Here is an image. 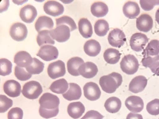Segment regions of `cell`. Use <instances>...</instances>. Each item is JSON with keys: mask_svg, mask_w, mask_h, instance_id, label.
Masks as SVG:
<instances>
[{"mask_svg": "<svg viewBox=\"0 0 159 119\" xmlns=\"http://www.w3.org/2000/svg\"><path fill=\"white\" fill-rule=\"evenodd\" d=\"M123 82V77L120 73L113 72L102 76L99 80V85L103 91L109 94L116 92Z\"/></svg>", "mask_w": 159, "mask_h": 119, "instance_id": "obj_1", "label": "cell"}, {"mask_svg": "<svg viewBox=\"0 0 159 119\" xmlns=\"http://www.w3.org/2000/svg\"><path fill=\"white\" fill-rule=\"evenodd\" d=\"M39 110H59V99L52 93H47L43 95L39 99Z\"/></svg>", "mask_w": 159, "mask_h": 119, "instance_id": "obj_2", "label": "cell"}, {"mask_svg": "<svg viewBox=\"0 0 159 119\" xmlns=\"http://www.w3.org/2000/svg\"><path fill=\"white\" fill-rule=\"evenodd\" d=\"M122 71L127 75H133L139 68L138 60L134 55H128L124 56L120 62Z\"/></svg>", "mask_w": 159, "mask_h": 119, "instance_id": "obj_3", "label": "cell"}, {"mask_svg": "<svg viewBox=\"0 0 159 119\" xmlns=\"http://www.w3.org/2000/svg\"><path fill=\"white\" fill-rule=\"evenodd\" d=\"M43 92L42 86L39 82L32 81L25 83L22 93L26 98L34 100L38 99Z\"/></svg>", "mask_w": 159, "mask_h": 119, "instance_id": "obj_4", "label": "cell"}, {"mask_svg": "<svg viewBox=\"0 0 159 119\" xmlns=\"http://www.w3.org/2000/svg\"><path fill=\"white\" fill-rule=\"evenodd\" d=\"M70 30L67 25H61L50 31V35L53 39L59 42H66L70 36Z\"/></svg>", "mask_w": 159, "mask_h": 119, "instance_id": "obj_5", "label": "cell"}, {"mask_svg": "<svg viewBox=\"0 0 159 119\" xmlns=\"http://www.w3.org/2000/svg\"><path fill=\"white\" fill-rule=\"evenodd\" d=\"M125 35L121 29L116 28L111 31L108 36L109 43L113 47L120 48L126 42Z\"/></svg>", "mask_w": 159, "mask_h": 119, "instance_id": "obj_6", "label": "cell"}, {"mask_svg": "<svg viewBox=\"0 0 159 119\" xmlns=\"http://www.w3.org/2000/svg\"><path fill=\"white\" fill-rule=\"evenodd\" d=\"M149 39L144 34L137 33L132 35L130 40V45L131 49L135 51L139 52L144 49L148 42Z\"/></svg>", "mask_w": 159, "mask_h": 119, "instance_id": "obj_7", "label": "cell"}, {"mask_svg": "<svg viewBox=\"0 0 159 119\" xmlns=\"http://www.w3.org/2000/svg\"><path fill=\"white\" fill-rule=\"evenodd\" d=\"M28 31L26 26L22 23H16L11 27L10 34L14 40L21 42L27 36Z\"/></svg>", "mask_w": 159, "mask_h": 119, "instance_id": "obj_8", "label": "cell"}, {"mask_svg": "<svg viewBox=\"0 0 159 119\" xmlns=\"http://www.w3.org/2000/svg\"><path fill=\"white\" fill-rule=\"evenodd\" d=\"M48 73L49 77L52 79L64 76L66 73L64 62L59 60L51 63L48 67Z\"/></svg>", "mask_w": 159, "mask_h": 119, "instance_id": "obj_9", "label": "cell"}, {"mask_svg": "<svg viewBox=\"0 0 159 119\" xmlns=\"http://www.w3.org/2000/svg\"><path fill=\"white\" fill-rule=\"evenodd\" d=\"M37 56L45 61H51L57 59L59 56V51L54 46L45 45L40 48Z\"/></svg>", "mask_w": 159, "mask_h": 119, "instance_id": "obj_10", "label": "cell"}, {"mask_svg": "<svg viewBox=\"0 0 159 119\" xmlns=\"http://www.w3.org/2000/svg\"><path fill=\"white\" fill-rule=\"evenodd\" d=\"M84 95L86 99L90 101L98 100L101 95L100 88L94 82H88L83 87Z\"/></svg>", "mask_w": 159, "mask_h": 119, "instance_id": "obj_11", "label": "cell"}, {"mask_svg": "<svg viewBox=\"0 0 159 119\" xmlns=\"http://www.w3.org/2000/svg\"><path fill=\"white\" fill-rule=\"evenodd\" d=\"M125 104L129 111L133 113L140 112L144 107L143 99L137 96H131L128 97L125 101Z\"/></svg>", "mask_w": 159, "mask_h": 119, "instance_id": "obj_12", "label": "cell"}, {"mask_svg": "<svg viewBox=\"0 0 159 119\" xmlns=\"http://www.w3.org/2000/svg\"><path fill=\"white\" fill-rule=\"evenodd\" d=\"M43 9L47 14L54 17L62 15L64 11L63 6L54 1H47L44 5Z\"/></svg>", "mask_w": 159, "mask_h": 119, "instance_id": "obj_13", "label": "cell"}, {"mask_svg": "<svg viewBox=\"0 0 159 119\" xmlns=\"http://www.w3.org/2000/svg\"><path fill=\"white\" fill-rule=\"evenodd\" d=\"M136 26L140 32L147 33L153 28V20L152 17L147 14H142L137 18Z\"/></svg>", "mask_w": 159, "mask_h": 119, "instance_id": "obj_14", "label": "cell"}, {"mask_svg": "<svg viewBox=\"0 0 159 119\" xmlns=\"http://www.w3.org/2000/svg\"><path fill=\"white\" fill-rule=\"evenodd\" d=\"M37 14V11L34 7L31 5H27L21 8L20 16L23 22L30 24L34 20Z\"/></svg>", "mask_w": 159, "mask_h": 119, "instance_id": "obj_15", "label": "cell"}, {"mask_svg": "<svg viewBox=\"0 0 159 119\" xmlns=\"http://www.w3.org/2000/svg\"><path fill=\"white\" fill-rule=\"evenodd\" d=\"M79 73L82 77L87 79L92 78L97 74L98 69L94 63L90 62L84 63L79 67Z\"/></svg>", "mask_w": 159, "mask_h": 119, "instance_id": "obj_16", "label": "cell"}, {"mask_svg": "<svg viewBox=\"0 0 159 119\" xmlns=\"http://www.w3.org/2000/svg\"><path fill=\"white\" fill-rule=\"evenodd\" d=\"M4 91L10 97L15 98L20 95L21 86L19 82L15 80L7 81L4 83Z\"/></svg>", "mask_w": 159, "mask_h": 119, "instance_id": "obj_17", "label": "cell"}, {"mask_svg": "<svg viewBox=\"0 0 159 119\" xmlns=\"http://www.w3.org/2000/svg\"><path fill=\"white\" fill-rule=\"evenodd\" d=\"M148 80L143 76H136L131 80L129 85V90L137 93L143 91L147 87Z\"/></svg>", "mask_w": 159, "mask_h": 119, "instance_id": "obj_18", "label": "cell"}, {"mask_svg": "<svg viewBox=\"0 0 159 119\" xmlns=\"http://www.w3.org/2000/svg\"><path fill=\"white\" fill-rule=\"evenodd\" d=\"M123 11L126 17L134 19L140 14V8L137 2L129 1L123 6Z\"/></svg>", "mask_w": 159, "mask_h": 119, "instance_id": "obj_19", "label": "cell"}, {"mask_svg": "<svg viewBox=\"0 0 159 119\" xmlns=\"http://www.w3.org/2000/svg\"><path fill=\"white\" fill-rule=\"evenodd\" d=\"M33 59L30 55L25 51H21L15 55L14 62L21 68L28 67L32 64Z\"/></svg>", "mask_w": 159, "mask_h": 119, "instance_id": "obj_20", "label": "cell"}, {"mask_svg": "<svg viewBox=\"0 0 159 119\" xmlns=\"http://www.w3.org/2000/svg\"><path fill=\"white\" fill-rule=\"evenodd\" d=\"M85 108L80 102H73L68 106V114L72 118L77 119L80 118L84 113Z\"/></svg>", "mask_w": 159, "mask_h": 119, "instance_id": "obj_21", "label": "cell"}, {"mask_svg": "<svg viewBox=\"0 0 159 119\" xmlns=\"http://www.w3.org/2000/svg\"><path fill=\"white\" fill-rule=\"evenodd\" d=\"M84 49L86 55L92 57H95L100 53L101 46L97 41L91 39L87 41L85 43Z\"/></svg>", "mask_w": 159, "mask_h": 119, "instance_id": "obj_22", "label": "cell"}, {"mask_svg": "<svg viewBox=\"0 0 159 119\" xmlns=\"http://www.w3.org/2000/svg\"><path fill=\"white\" fill-rule=\"evenodd\" d=\"M69 90L66 93L62 94V96L69 101L79 100L82 96L81 89L79 85L75 83H69Z\"/></svg>", "mask_w": 159, "mask_h": 119, "instance_id": "obj_23", "label": "cell"}, {"mask_svg": "<svg viewBox=\"0 0 159 119\" xmlns=\"http://www.w3.org/2000/svg\"><path fill=\"white\" fill-rule=\"evenodd\" d=\"M54 22L52 20L47 16H40L35 24V28L38 32L43 30H49L53 28Z\"/></svg>", "mask_w": 159, "mask_h": 119, "instance_id": "obj_24", "label": "cell"}, {"mask_svg": "<svg viewBox=\"0 0 159 119\" xmlns=\"http://www.w3.org/2000/svg\"><path fill=\"white\" fill-rule=\"evenodd\" d=\"M78 25L79 32L83 37L88 39L91 37L93 28L90 21L87 18H82L80 20Z\"/></svg>", "mask_w": 159, "mask_h": 119, "instance_id": "obj_25", "label": "cell"}, {"mask_svg": "<svg viewBox=\"0 0 159 119\" xmlns=\"http://www.w3.org/2000/svg\"><path fill=\"white\" fill-rule=\"evenodd\" d=\"M84 63V61L80 57H75L70 59L67 62V70L70 75L78 76L80 74L78 71L80 66Z\"/></svg>", "mask_w": 159, "mask_h": 119, "instance_id": "obj_26", "label": "cell"}, {"mask_svg": "<svg viewBox=\"0 0 159 119\" xmlns=\"http://www.w3.org/2000/svg\"><path fill=\"white\" fill-rule=\"evenodd\" d=\"M109 8L107 5L102 2L93 3L91 7V12L97 18L103 17L107 15Z\"/></svg>", "mask_w": 159, "mask_h": 119, "instance_id": "obj_27", "label": "cell"}, {"mask_svg": "<svg viewBox=\"0 0 159 119\" xmlns=\"http://www.w3.org/2000/svg\"><path fill=\"white\" fill-rule=\"evenodd\" d=\"M121 100L118 98L113 97L109 98L105 102L104 107L109 113L114 114L118 112L121 108Z\"/></svg>", "mask_w": 159, "mask_h": 119, "instance_id": "obj_28", "label": "cell"}, {"mask_svg": "<svg viewBox=\"0 0 159 119\" xmlns=\"http://www.w3.org/2000/svg\"><path fill=\"white\" fill-rule=\"evenodd\" d=\"M121 54L117 49L109 48L105 51L103 58L108 64H115L120 60Z\"/></svg>", "mask_w": 159, "mask_h": 119, "instance_id": "obj_29", "label": "cell"}, {"mask_svg": "<svg viewBox=\"0 0 159 119\" xmlns=\"http://www.w3.org/2000/svg\"><path fill=\"white\" fill-rule=\"evenodd\" d=\"M69 87V84L65 79H61L55 81L51 84L50 90L57 94H64Z\"/></svg>", "mask_w": 159, "mask_h": 119, "instance_id": "obj_30", "label": "cell"}, {"mask_svg": "<svg viewBox=\"0 0 159 119\" xmlns=\"http://www.w3.org/2000/svg\"><path fill=\"white\" fill-rule=\"evenodd\" d=\"M144 57L154 56L159 54V41L157 39L152 40L148 44L143 51Z\"/></svg>", "mask_w": 159, "mask_h": 119, "instance_id": "obj_31", "label": "cell"}, {"mask_svg": "<svg viewBox=\"0 0 159 119\" xmlns=\"http://www.w3.org/2000/svg\"><path fill=\"white\" fill-rule=\"evenodd\" d=\"M109 24L107 21L101 19L95 23L94 31L96 34L99 37L105 36L109 31Z\"/></svg>", "mask_w": 159, "mask_h": 119, "instance_id": "obj_32", "label": "cell"}, {"mask_svg": "<svg viewBox=\"0 0 159 119\" xmlns=\"http://www.w3.org/2000/svg\"><path fill=\"white\" fill-rule=\"evenodd\" d=\"M44 64L36 58H33L32 64L25 68L27 71L31 74H39L43 71Z\"/></svg>", "mask_w": 159, "mask_h": 119, "instance_id": "obj_33", "label": "cell"}, {"mask_svg": "<svg viewBox=\"0 0 159 119\" xmlns=\"http://www.w3.org/2000/svg\"><path fill=\"white\" fill-rule=\"evenodd\" d=\"M37 42L40 46L44 44L54 45L55 41L50 35V31L43 30L39 32L37 37Z\"/></svg>", "mask_w": 159, "mask_h": 119, "instance_id": "obj_34", "label": "cell"}, {"mask_svg": "<svg viewBox=\"0 0 159 119\" xmlns=\"http://www.w3.org/2000/svg\"><path fill=\"white\" fill-rule=\"evenodd\" d=\"M57 26L60 25H67L70 28V32L77 29L76 24L71 18L68 16H63L56 19Z\"/></svg>", "mask_w": 159, "mask_h": 119, "instance_id": "obj_35", "label": "cell"}, {"mask_svg": "<svg viewBox=\"0 0 159 119\" xmlns=\"http://www.w3.org/2000/svg\"><path fill=\"white\" fill-rule=\"evenodd\" d=\"M12 63L8 60L1 59L0 60V74L2 76H6L11 73L12 71Z\"/></svg>", "mask_w": 159, "mask_h": 119, "instance_id": "obj_36", "label": "cell"}, {"mask_svg": "<svg viewBox=\"0 0 159 119\" xmlns=\"http://www.w3.org/2000/svg\"><path fill=\"white\" fill-rule=\"evenodd\" d=\"M146 109L149 114L153 116L159 114V99H155L148 103Z\"/></svg>", "mask_w": 159, "mask_h": 119, "instance_id": "obj_37", "label": "cell"}, {"mask_svg": "<svg viewBox=\"0 0 159 119\" xmlns=\"http://www.w3.org/2000/svg\"><path fill=\"white\" fill-rule=\"evenodd\" d=\"M13 101L4 95H0V112L5 113L12 107Z\"/></svg>", "mask_w": 159, "mask_h": 119, "instance_id": "obj_38", "label": "cell"}, {"mask_svg": "<svg viewBox=\"0 0 159 119\" xmlns=\"http://www.w3.org/2000/svg\"><path fill=\"white\" fill-rule=\"evenodd\" d=\"M15 74L16 77L21 81H25L32 77V75L25 71L23 68L16 66L15 69Z\"/></svg>", "mask_w": 159, "mask_h": 119, "instance_id": "obj_39", "label": "cell"}, {"mask_svg": "<svg viewBox=\"0 0 159 119\" xmlns=\"http://www.w3.org/2000/svg\"><path fill=\"white\" fill-rule=\"evenodd\" d=\"M23 111L20 108H13L8 112V119H22Z\"/></svg>", "mask_w": 159, "mask_h": 119, "instance_id": "obj_40", "label": "cell"}, {"mask_svg": "<svg viewBox=\"0 0 159 119\" xmlns=\"http://www.w3.org/2000/svg\"><path fill=\"white\" fill-rule=\"evenodd\" d=\"M140 4L142 9L145 11H151L155 6L159 5V1H150V0H141Z\"/></svg>", "mask_w": 159, "mask_h": 119, "instance_id": "obj_41", "label": "cell"}, {"mask_svg": "<svg viewBox=\"0 0 159 119\" xmlns=\"http://www.w3.org/2000/svg\"><path fill=\"white\" fill-rule=\"evenodd\" d=\"M159 60V55L154 56H145L142 59L141 63L146 68H150L152 65Z\"/></svg>", "mask_w": 159, "mask_h": 119, "instance_id": "obj_42", "label": "cell"}, {"mask_svg": "<svg viewBox=\"0 0 159 119\" xmlns=\"http://www.w3.org/2000/svg\"><path fill=\"white\" fill-rule=\"evenodd\" d=\"M104 116L98 112L91 110L88 111L85 115L80 119H103Z\"/></svg>", "mask_w": 159, "mask_h": 119, "instance_id": "obj_43", "label": "cell"}, {"mask_svg": "<svg viewBox=\"0 0 159 119\" xmlns=\"http://www.w3.org/2000/svg\"><path fill=\"white\" fill-rule=\"evenodd\" d=\"M151 71L154 74L159 76V62H155L152 65L150 68Z\"/></svg>", "mask_w": 159, "mask_h": 119, "instance_id": "obj_44", "label": "cell"}, {"mask_svg": "<svg viewBox=\"0 0 159 119\" xmlns=\"http://www.w3.org/2000/svg\"><path fill=\"white\" fill-rule=\"evenodd\" d=\"M126 119H143L142 115L135 113H130L128 115Z\"/></svg>", "mask_w": 159, "mask_h": 119, "instance_id": "obj_45", "label": "cell"}, {"mask_svg": "<svg viewBox=\"0 0 159 119\" xmlns=\"http://www.w3.org/2000/svg\"><path fill=\"white\" fill-rule=\"evenodd\" d=\"M155 18L156 21L159 25V8L157 10V12L156 13Z\"/></svg>", "mask_w": 159, "mask_h": 119, "instance_id": "obj_46", "label": "cell"}, {"mask_svg": "<svg viewBox=\"0 0 159 119\" xmlns=\"http://www.w3.org/2000/svg\"></svg>", "mask_w": 159, "mask_h": 119, "instance_id": "obj_47", "label": "cell"}, {"mask_svg": "<svg viewBox=\"0 0 159 119\" xmlns=\"http://www.w3.org/2000/svg\"></svg>", "mask_w": 159, "mask_h": 119, "instance_id": "obj_48", "label": "cell"}]
</instances>
